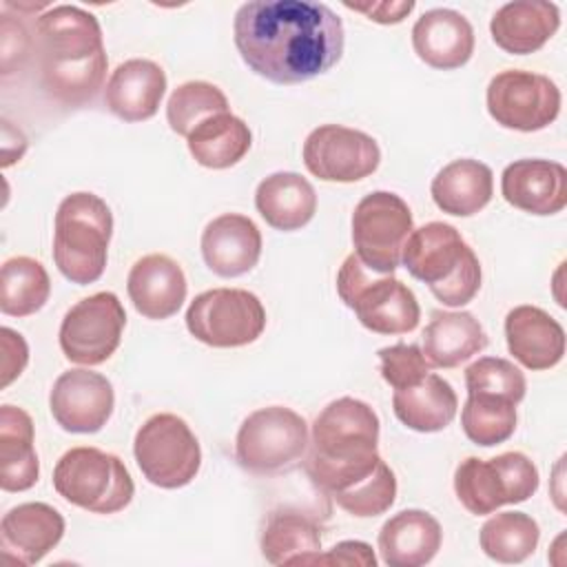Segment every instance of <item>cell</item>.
<instances>
[{"label": "cell", "instance_id": "10", "mask_svg": "<svg viewBox=\"0 0 567 567\" xmlns=\"http://www.w3.org/2000/svg\"><path fill=\"white\" fill-rule=\"evenodd\" d=\"M133 454L144 478L162 489L188 485L202 465L197 436L182 416L171 412L153 414L140 425Z\"/></svg>", "mask_w": 567, "mask_h": 567}, {"label": "cell", "instance_id": "9", "mask_svg": "<svg viewBox=\"0 0 567 567\" xmlns=\"http://www.w3.org/2000/svg\"><path fill=\"white\" fill-rule=\"evenodd\" d=\"M538 467L523 452H503L494 458L467 456L456 465L454 492L461 505L476 516L501 505L523 503L538 489Z\"/></svg>", "mask_w": 567, "mask_h": 567}, {"label": "cell", "instance_id": "6", "mask_svg": "<svg viewBox=\"0 0 567 567\" xmlns=\"http://www.w3.org/2000/svg\"><path fill=\"white\" fill-rule=\"evenodd\" d=\"M337 292L370 332L405 334L419 326L421 306L414 292L392 275L372 272L354 252L337 272Z\"/></svg>", "mask_w": 567, "mask_h": 567}, {"label": "cell", "instance_id": "19", "mask_svg": "<svg viewBox=\"0 0 567 567\" xmlns=\"http://www.w3.org/2000/svg\"><path fill=\"white\" fill-rule=\"evenodd\" d=\"M199 248L204 264L217 277L233 279L257 266L261 257V233L250 217L224 213L206 224Z\"/></svg>", "mask_w": 567, "mask_h": 567}, {"label": "cell", "instance_id": "21", "mask_svg": "<svg viewBox=\"0 0 567 567\" xmlns=\"http://www.w3.org/2000/svg\"><path fill=\"white\" fill-rule=\"evenodd\" d=\"M509 354L527 370H549L563 361L565 330L538 306H516L505 317Z\"/></svg>", "mask_w": 567, "mask_h": 567}, {"label": "cell", "instance_id": "4", "mask_svg": "<svg viewBox=\"0 0 567 567\" xmlns=\"http://www.w3.org/2000/svg\"><path fill=\"white\" fill-rule=\"evenodd\" d=\"M401 261L443 306H465L481 290V261L452 224L430 221L412 230Z\"/></svg>", "mask_w": 567, "mask_h": 567}, {"label": "cell", "instance_id": "14", "mask_svg": "<svg viewBox=\"0 0 567 567\" xmlns=\"http://www.w3.org/2000/svg\"><path fill=\"white\" fill-rule=\"evenodd\" d=\"M126 312L115 292L102 290L71 306L60 323V348L71 363L100 365L117 350Z\"/></svg>", "mask_w": 567, "mask_h": 567}, {"label": "cell", "instance_id": "38", "mask_svg": "<svg viewBox=\"0 0 567 567\" xmlns=\"http://www.w3.org/2000/svg\"><path fill=\"white\" fill-rule=\"evenodd\" d=\"M379 370L388 385L394 390L414 385L430 372V363L423 354V350L414 343H394L388 348H381L379 352Z\"/></svg>", "mask_w": 567, "mask_h": 567}, {"label": "cell", "instance_id": "40", "mask_svg": "<svg viewBox=\"0 0 567 567\" xmlns=\"http://www.w3.org/2000/svg\"><path fill=\"white\" fill-rule=\"evenodd\" d=\"M0 341H2V383L0 385L7 388L13 379L22 374L29 361V348L22 334L7 326L0 330Z\"/></svg>", "mask_w": 567, "mask_h": 567}, {"label": "cell", "instance_id": "3", "mask_svg": "<svg viewBox=\"0 0 567 567\" xmlns=\"http://www.w3.org/2000/svg\"><path fill=\"white\" fill-rule=\"evenodd\" d=\"M35 58L44 91L64 106H84L109 64L97 18L75 4L49 7L35 20Z\"/></svg>", "mask_w": 567, "mask_h": 567}, {"label": "cell", "instance_id": "42", "mask_svg": "<svg viewBox=\"0 0 567 567\" xmlns=\"http://www.w3.org/2000/svg\"><path fill=\"white\" fill-rule=\"evenodd\" d=\"M346 7L368 16L370 20H374L379 24H399V22H403V18L408 13H412L414 2L412 0H408V2H372V4H350V2H346Z\"/></svg>", "mask_w": 567, "mask_h": 567}, {"label": "cell", "instance_id": "31", "mask_svg": "<svg viewBox=\"0 0 567 567\" xmlns=\"http://www.w3.org/2000/svg\"><path fill=\"white\" fill-rule=\"evenodd\" d=\"M188 151L199 166L221 171L235 166L250 151L248 124L230 111L215 113L199 122L186 137Z\"/></svg>", "mask_w": 567, "mask_h": 567}, {"label": "cell", "instance_id": "28", "mask_svg": "<svg viewBox=\"0 0 567 567\" xmlns=\"http://www.w3.org/2000/svg\"><path fill=\"white\" fill-rule=\"evenodd\" d=\"M430 193L443 213L470 217L489 204L494 195V175L492 168L478 159H454L436 173Z\"/></svg>", "mask_w": 567, "mask_h": 567}, {"label": "cell", "instance_id": "24", "mask_svg": "<svg viewBox=\"0 0 567 567\" xmlns=\"http://www.w3.org/2000/svg\"><path fill=\"white\" fill-rule=\"evenodd\" d=\"M560 27V11L554 2L514 0L496 9L489 33L498 49L512 55H527L543 49Z\"/></svg>", "mask_w": 567, "mask_h": 567}, {"label": "cell", "instance_id": "17", "mask_svg": "<svg viewBox=\"0 0 567 567\" xmlns=\"http://www.w3.org/2000/svg\"><path fill=\"white\" fill-rule=\"evenodd\" d=\"M503 199L529 215H556L567 206V171L551 159H516L501 175Z\"/></svg>", "mask_w": 567, "mask_h": 567}, {"label": "cell", "instance_id": "27", "mask_svg": "<svg viewBox=\"0 0 567 567\" xmlns=\"http://www.w3.org/2000/svg\"><path fill=\"white\" fill-rule=\"evenodd\" d=\"M487 348V334L472 312L434 310L423 330V354L434 368H456Z\"/></svg>", "mask_w": 567, "mask_h": 567}, {"label": "cell", "instance_id": "16", "mask_svg": "<svg viewBox=\"0 0 567 567\" xmlns=\"http://www.w3.org/2000/svg\"><path fill=\"white\" fill-rule=\"evenodd\" d=\"M115 392L111 381L93 370L62 372L51 388L49 410L55 423L71 434H95L111 419Z\"/></svg>", "mask_w": 567, "mask_h": 567}, {"label": "cell", "instance_id": "11", "mask_svg": "<svg viewBox=\"0 0 567 567\" xmlns=\"http://www.w3.org/2000/svg\"><path fill=\"white\" fill-rule=\"evenodd\" d=\"M414 230L410 206L390 190L365 195L352 213V244L359 261L379 275H392Z\"/></svg>", "mask_w": 567, "mask_h": 567}, {"label": "cell", "instance_id": "29", "mask_svg": "<svg viewBox=\"0 0 567 567\" xmlns=\"http://www.w3.org/2000/svg\"><path fill=\"white\" fill-rule=\"evenodd\" d=\"M392 408L405 427L414 432H439L454 421L458 399L443 377L427 372L414 385L394 390Z\"/></svg>", "mask_w": 567, "mask_h": 567}, {"label": "cell", "instance_id": "23", "mask_svg": "<svg viewBox=\"0 0 567 567\" xmlns=\"http://www.w3.org/2000/svg\"><path fill=\"white\" fill-rule=\"evenodd\" d=\"M2 551L20 565L40 563L64 536L62 514L47 503H22L0 520Z\"/></svg>", "mask_w": 567, "mask_h": 567}, {"label": "cell", "instance_id": "25", "mask_svg": "<svg viewBox=\"0 0 567 567\" xmlns=\"http://www.w3.org/2000/svg\"><path fill=\"white\" fill-rule=\"evenodd\" d=\"M443 543L439 520L423 509H403L390 516L379 532V551L390 567L427 565Z\"/></svg>", "mask_w": 567, "mask_h": 567}, {"label": "cell", "instance_id": "7", "mask_svg": "<svg viewBox=\"0 0 567 567\" xmlns=\"http://www.w3.org/2000/svg\"><path fill=\"white\" fill-rule=\"evenodd\" d=\"M53 487L71 505L93 514H117L135 494L120 456L97 447H71L53 467Z\"/></svg>", "mask_w": 567, "mask_h": 567}, {"label": "cell", "instance_id": "13", "mask_svg": "<svg viewBox=\"0 0 567 567\" xmlns=\"http://www.w3.org/2000/svg\"><path fill=\"white\" fill-rule=\"evenodd\" d=\"M487 113L512 131L547 128L560 113V89L543 73L507 69L487 84Z\"/></svg>", "mask_w": 567, "mask_h": 567}, {"label": "cell", "instance_id": "15", "mask_svg": "<svg viewBox=\"0 0 567 567\" xmlns=\"http://www.w3.org/2000/svg\"><path fill=\"white\" fill-rule=\"evenodd\" d=\"M379 162L377 140L359 128L321 124L303 142V164L323 182L352 184L365 179L379 168Z\"/></svg>", "mask_w": 567, "mask_h": 567}, {"label": "cell", "instance_id": "34", "mask_svg": "<svg viewBox=\"0 0 567 567\" xmlns=\"http://www.w3.org/2000/svg\"><path fill=\"white\" fill-rule=\"evenodd\" d=\"M540 540L538 523L525 512H501L481 527L478 543L485 556L503 565L527 560Z\"/></svg>", "mask_w": 567, "mask_h": 567}, {"label": "cell", "instance_id": "5", "mask_svg": "<svg viewBox=\"0 0 567 567\" xmlns=\"http://www.w3.org/2000/svg\"><path fill=\"white\" fill-rule=\"evenodd\" d=\"M113 215L109 204L86 190L66 195L53 224V261L58 270L78 286L93 284L106 268Z\"/></svg>", "mask_w": 567, "mask_h": 567}, {"label": "cell", "instance_id": "26", "mask_svg": "<svg viewBox=\"0 0 567 567\" xmlns=\"http://www.w3.org/2000/svg\"><path fill=\"white\" fill-rule=\"evenodd\" d=\"M255 206L268 226L290 233L303 228L315 217L317 193L299 173L279 171L259 182Z\"/></svg>", "mask_w": 567, "mask_h": 567}, {"label": "cell", "instance_id": "36", "mask_svg": "<svg viewBox=\"0 0 567 567\" xmlns=\"http://www.w3.org/2000/svg\"><path fill=\"white\" fill-rule=\"evenodd\" d=\"M224 111H228L226 95L219 86L204 80L179 84L166 102L168 126L182 137H188V133L206 117Z\"/></svg>", "mask_w": 567, "mask_h": 567}, {"label": "cell", "instance_id": "8", "mask_svg": "<svg viewBox=\"0 0 567 567\" xmlns=\"http://www.w3.org/2000/svg\"><path fill=\"white\" fill-rule=\"evenodd\" d=\"M308 423L284 405L250 412L235 439L237 463L252 474H277L295 467L308 452Z\"/></svg>", "mask_w": 567, "mask_h": 567}, {"label": "cell", "instance_id": "22", "mask_svg": "<svg viewBox=\"0 0 567 567\" xmlns=\"http://www.w3.org/2000/svg\"><path fill=\"white\" fill-rule=\"evenodd\" d=\"M166 93V73L159 64L144 58H133L115 66L111 73L104 102L106 109L124 122L151 120Z\"/></svg>", "mask_w": 567, "mask_h": 567}, {"label": "cell", "instance_id": "37", "mask_svg": "<svg viewBox=\"0 0 567 567\" xmlns=\"http://www.w3.org/2000/svg\"><path fill=\"white\" fill-rule=\"evenodd\" d=\"M465 385L470 392H487L520 403L527 390L525 374L518 365L501 357H481L465 368Z\"/></svg>", "mask_w": 567, "mask_h": 567}, {"label": "cell", "instance_id": "33", "mask_svg": "<svg viewBox=\"0 0 567 567\" xmlns=\"http://www.w3.org/2000/svg\"><path fill=\"white\" fill-rule=\"evenodd\" d=\"M51 295V279L44 266L33 257H11L0 272V310L9 317H29L38 312Z\"/></svg>", "mask_w": 567, "mask_h": 567}, {"label": "cell", "instance_id": "32", "mask_svg": "<svg viewBox=\"0 0 567 567\" xmlns=\"http://www.w3.org/2000/svg\"><path fill=\"white\" fill-rule=\"evenodd\" d=\"M321 551V534L312 518L301 512H272L261 532V556L270 565H310Z\"/></svg>", "mask_w": 567, "mask_h": 567}, {"label": "cell", "instance_id": "2", "mask_svg": "<svg viewBox=\"0 0 567 567\" xmlns=\"http://www.w3.org/2000/svg\"><path fill=\"white\" fill-rule=\"evenodd\" d=\"M377 447V412L365 401L341 396L312 423L306 470L312 483L348 514L379 516L396 498V476Z\"/></svg>", "mask_w": 567, "mask_h": 567}, {"label": "cell", "instance_id": "30", "mask_svg": "<svg viewBox=\"0 0 567 567\" xmlns=\"http://www.w3.org/2000/svg\"><path fill=\"white\" fill-rule=\"evenodd\" d=\"M40 463L33 447V421L16 405L0 408V487L24 492L35 485Z\"/></svg>", "mask_w": 567, "mask_h": 567}, {"label": "cell", "instance_id": "1", "mask_svg": "<svg viewBox=\"0 0 567 567\" xmlns=\"http://www.w3.org/2000/svg\"><path fill=\"white\" fill-rule=\"evenodd\" d=\"M233 38L248 69L275 84H301L330 71L346 47L341 18L310 0L244 2Z\"/></svg>", "mask_w": 567, "mask_h": 567}, {"label": "cell", "instance_id": "41", "mask_svg": "<svg viewBox=\"0 0 567 567\" xmlns=\"http://www.w3.org/2000/svg\"><path fill=\"white\" fill-rule=\"evenodd\" d=\"M361 565V567H374L377 556L368 543L361 540H341L326 554H315L310 565Z\"/></svg>", "mask_w": 567, "mask_h": 567}, {"label": "cell", "instance_id": "18", "mask_svg": "<svg viewBox=\"0 0 567 567\" xmlns=\"http://www.w3.org/2000/svg\"><path fill=\"white\" fill-rule=\"evenodd\" d=\"M126 292L133 308L153 321L177 315L186 301L188 284L182 266L162 252L137 259L126 277Z\"/></svg>", "mask_w": 567, "mask_h": 567}, {"label": "cell", "instance_id": "39", "mask_svg": "<svg viewBox=\"0 0 567 567\" xmlns=\"http://www.w3.org/2000/svg\"><path fill=\"white\" fill-rule=\"evenodd\" d=\"M31 49V38L27 35V29L22 22L13 20L11 16H2V75H9L18 71L29 55Z\"/></svg>", "mask_w": 567, "mask_h": 567}, {"label": "cell", "instance_id": "35", "mask_svg": "<svg viewBox=\"0 0 567 567\" xmlns=\"http://www.w3.org/2000/svg\"><path fill=\"white\" fill-rule=\"evenodd\" d=\"M461 425L465 436L481 447L505 443L516 430V403L498 394L470 392L461 410Z\"/></svg>", "mask_w": 567, "mask_h": 567}, {"label": "cell", "instance_id": "43", "mask_svg": "<svg viewBox=\"0 0 567 567\" xmlns=\"http://www.w3.org/2000/svg\"><path fill=\"white\" fill-rule=\"evenodd\" d=\"M27 151V137L22 131L13 128L11 122L2 120V166H11L16 159H20Z\"/></svg>", "mask_w": 567, "mask_h": 567}, {"label": "cell", "instance_id": "12", "mask_svg": "<svg viewBox=\"0 0 567 567\" xmlns=\"http://www.w3.org/2000/svg\"><path fill=\"white\" fill-rule=\"evenodd\" d=\"M184 319L188 332L210 348L248 346L266 328L264 303L244 288H213L197 295Z\"/></svg>", "mask_w": 567, "mask_h": 567}, {"label": "cell", "instance_id": "20", "mask_svg": "<svg viewBox=\"0 0 567 567\" xmlns=\"http://www.w3.org/2000/svg\"><path fill=\"white\" fill-rule=\"evenodd\" d=\"M412 47L432 69H461L474 53V29L454 9H430L412 27Z\"/></svg>", "mask_w": 567, "mask_h": 567}]
</instances>
